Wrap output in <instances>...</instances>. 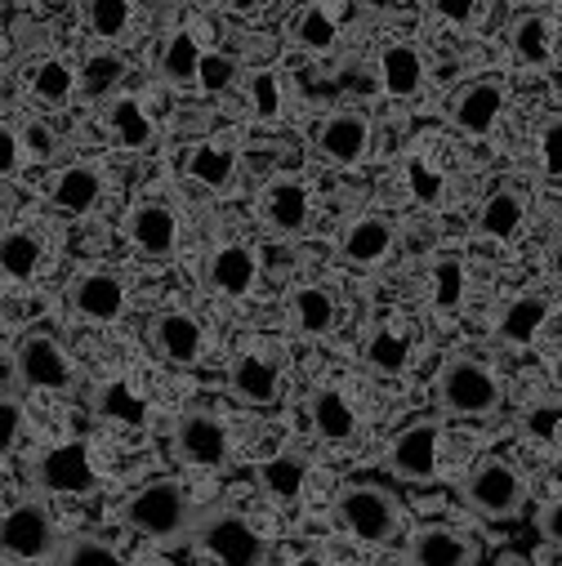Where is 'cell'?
I'll use <instances>...</instances> for the list:
<instances>
[{"label": "cell", "mask_w": 562, "mask_h": 566, "mask_svg": "<svg viewBox=\"0 0 562 566\" xmlns=\"http://www.w3.org/2000/svg\"><path fill=\"white\" fill-rule=\"evenodd\" d=\"M188 539H192V548L201 557H215V562H228V566H259L268 557L263 535L241 513H228V509H215V513L192 517Z\"/></svg>", "instance_id": "1"}, {"label": "cell", "mask_w": 562, "mask_h": 566, "mask_svg": "<svg viewBox=\"0 0 562 566\" xmlns=\"http://www.w3.org/2000/svg\"><path fill=\"white\" fill-rule=\"evenodd\" d=\"M438 406L460 419H487L500 410V379L478 357H451L438 370Z\"/></svg>", "instance_id": "2"}, {"label": "cell", "mask_w": 562, "mask_h": 566, "mask_svg": "<svg viewBox=\"0 0 562 566\" xmlns=\"http://www.w3.org/2000/svg\"><path fill=\"white\" fill-rule=\"evenodd\" d=\"M465 504L487 522H513L527 509V482L504 460H482L465 478Z\"/></svg>", "instance_id": "3"}, {"label": "cell", "mask_w": 562, "mask_h": 566, "mask_svg": "<svg viewBox=\"0 0 562 566\" xmlns=\"http://www.w3.org/2000/svg\"><path fill=\"white\" fill-rule=\"evenodd\" d=\"M125 522L134 531H144L148 539H175V535H188L192 509H188L184 486L162 478V482H148L144 491L125 504Z\"/></svg>", "instance_id": "4"}, {"label": "cell", "mask_w": 562, "mask_h": 566, "mask_svg": "<svg viewBox=\"0 0 562 566\" xmlns=\"http://www.w3.org/2000/svg\"><path fill=\"white\" fill-rule=\"evenodd\" d=\"M335 522L362 544H384L397 531V504L379 486H344L335 500Z\"/></svg>", "instance_id": "5"}, {"label": "cell", "mask_w": 562, "mask_h": 566, "mask_svg": "<svg viewBox=\"0 0 562 566\" xmlns=\"http://www.w3.org/2000/svg\"><path fill=\"white\" fill-rule=\"evenodd\" d=\"M438 442H443V423L438 419H415L393 438L388 447V469L402 482H434L438 473Z\"/></svg>", "instance_id": "6"}, {"label": "cell", "mask_w": 562, "mask_h": 566, "mask_svg": "<svg viewBox=\"0 0 562 566\" xmlns=\"http://www.w3.org/2000/svg\"><path fill=\"white\" fill-rule=\"evenodd\" d=\"M0 553L10 557H50L54 553V522L41 504H14L6 517H0Z\"/></svg>", "instance_id": "7"}, {"label": "cell", "mask_w": 562, "mask_h": 566, "mask_svg": "<svg viewBox=\"0 0 562 566\" xmlns=\"http://www.w3.org/2000/svg\"><path fill=\"white\" fill-rule=\"evenodd\" d=\"M37 482L54 495H85L98 486V473H94V460H90V447L85 442H63L54 451L41 455L37 464Z\"/></svg>", "instance_id": "8"}, {"label": "cell", "mask_w": 562, "mask_h": 566, "mask_svg": "<svg viewBox=\"0 0 562 566\" xmlns=\"http://www.w3.org/2000/svg\"><path fill=\"white\" fill-rule=\"evenodd\" d=\"M175 451L184 464H197V469H219L228 464V429L215 419V415H184L179 429H175Z\"/></svg>", "instance_id": "9"}, {"label": "cell", "mask_w": 562, "mask_h": 566, "mask_svg": "<svg viewBox=\"0 0 562 566\" xmlns=\"http://www.w3.org/2000/svg\"><path fill=\"white\" fill-rule=\"evenodd\" d=\"M259 214L272 232L281 237H300L309 228V214H313V201H309V188L300 179H272L259 197Z\"/></svg>", "instance_id": "10"}, {"label": "cell", "mask_w": 562, "mask_h": 566, "mask_svg": "<svg viewBox=\"0 0 562 566\" xmlns=\"http://www.w3.org/2000/svg\"><path fill=\"white\" fill-rule=\"evenodd\" d=\"M371 148V120L362 112H331L318 129V153L331 166H357Z\"/></svg>", "instance_id": "11"}, {"label": "cell", "mask_w": 562, "mask_h": 566, "mask_svg": "<svg viewBox=\"0 0 562 566\" xmlns=\"http://www.w3.org/2000/svg\"><path fill=\"white\" fill-rule=\"evenodd\" d=\"M153 344H157V353H162L166 361H175V366H197L201 353H206V331H201V322H197L192 313L166 308V313L153 317Z\"/></svg>", "instance_id": "12"}, {"label": "cell", "mask_w": 562, "mask_h": 566, "mask_svg": "<svg viewBox=\"0 0 562 566\" xmlns=\"http://www.w3.org/2000/svg\"><path fill=\"white\" fill-rule=\"evenodd\" d=\"M14 370L28 388H67V379H72L67 353L50 335H28L14 353Z\"/></svg>", "instance_id": "13"}, {"label": "cell", "mask_w": 562, "mask_h": 566, "mask_svg": "<svg viewBox=\"0 0 562 566\" xmlns=\"http://www.w3.org/2000/svg\"><path fill=\"white\" fill-rule=\"evenodd\" d=\"M504 112V85L500 81H473L451 98V125L465 134H491Z\"/></svg>", "instance_id": "14"}, {"label": "cell", "mask_w": 562, "mask_h": 566, "mask_svg": "<svg viewBox=\"0 0 562 566\" xmlns=\"http://www.w3.org/2000/svg\"><path fill=\"white\" fill-rule=\"evenodd\" d=\"M549 313H553V295L549 291H527V295L509 300L504 313L496 317V339L500 344H513V348H527L544 331Z\"/></svg>", "instance_id": "15"}, {"label": "cell", "mask_w": 562, "mask_h": 566, "mask_svg": "<svg viewBox=\"0 0 562 566\" xmlns=\"http://www.w3.org/2000/svg\"><path fill=\"white\" fill-rule=\"evenodd\" d=\"M228 388L246 406H272L281 397V370L268 357H259V353H241L228 366Z\"/></svg>", "instance_id": "16"}, {"label": "cell", "mask_w": 562, "mask_h": 566, "mask_svg": "<svg viewBox=\"0 0 562 566\" xmlns=\"http://www.w3.org/2000/svg\"><path fill=\"white\" fill-rule=\"evenodd\" d=\"M206 281H210L219 295H228V300L250 295L254 281H259V259H254V250H250V245H219L215 259H210V268H206Z\"/></svg>", "instance_id": "17"}, {"label": "cell", "mask_w": 562, "mask_h": 566, "mask_svg": "<svg viewBox=\"0 0 562 566\" xmlns=\"http://www.w3.org/2000/svg\"><path fill=\"white\" fill-rule=\"evenodd\" d=\"M72 308L85 322H116L125 313V286L112 272H85L72 286Z\"/></svg>", "instance_id": "18"}, {"label": "cell", "mask_w": 562, "mask_h": 566, "mask_svg": "<svg viewBox=\"0 0 562 566\" xmlns=\"http://www.w3.org/2000/svg\"><path fill=\"white\" fill-rule=\"evenodd\" d=\"M527 223V197L518 188H496L482 206H478V219H473V232L482 241H513Z\"/></svg>", "instance_id": "19"}, {"label": "cell", "mask_w": 562, "mask_h": 566, "mask_svg": "<svg viewBox=\"0 0 562 566\" xmlns=\"http://www.w3.org/2000/svg\"><path fill=\"white\" fill-rule=\"evenodd\" d=\"M388 250H393V223L379 219V214L353 219V223L344 228V237H340V254H344L353 268H375V263L388 259Z\"/></svg>", "instance_id": "20"}, {"label": "cell", "mask_w": 562, "mask_h": 566, "mask_svg": "<svg viewBox=\"0 0 562 566\" xmlns=\"http://www.w3.org/2000/svg\"><path fill=\"white\" fill-rule=\"evenodd\" d=\"M254 482H259V491H263L268 500H277V504H295V500L304 495V482H309V460L295 455V451H277V455L259 460Z\"/></svg>", "instance_id": "21"}, {"label": "cell", "mask_w": 562, "mask_h": 566, "mask_svg": "<svg viewBox=\"0 0 562 566\" xmlns=\"http://www.w3.org/2000/svg\"><path fill=\"white\" fill-rule=\"evenodd\" d=\"M129 241L148 259H170L179 245V219L166 206H138L129 214Z\"/></svg>", "instance_id": "22"}, {"label": "cell", "mask_w": 562, "mask_h": 566, "mask_svg": "<svg viewBox=\"0 0 562 566\" xmlns=\"http://www.w3.org/2000/svg\"><path fill=\"white\" fill-rule=\"evenodd\" d=\"M509 50L522 67H549L553 63V23L540 10H527L509 23Z\"/></svg>", "instance_id": "23"}, {"label": "cell", "mask_w": 562, "mask_h": 566, "mask_svg": "<svg viewBox=\"0 0 562 566\" xmlns=\"http://www.w3.org/2000/svg\"><path fill=\"white\" fill-rule=\"evenodd\" d=\"M291 322H295L300 335L322 339V335L335 331L340 304H335V295H331L326 286H295V291H291Z\"/></svg>", "instance_id": "24"}, {"label": "cell", "mask_w": 562, "mask_h": 566, "mask_svg": "<svg viewBox=\"0 0 562 566\" xmlns=\"http://www.w3.org/2000/svg\"><path fill=\"white\" fill-rule=\"evenodd\" d=\"M184 175L210 192H223L232 179H237V148L232 144H197L188 157H184Z\"/></svg>", "instance_id": "25"}, {"label": "cell", "mask_w": 562, "mask_h": 566, "mask_svg": "<svg viewBox=\"0 0 562 566\" xmlns=\"http://www.w3.org/2000/svg\"><path fill=\"white\" fill-rule=\"evenodd\" d=\"M379 85H384L393 98L419 94V85H425V59H419V50L406 45V41L384 45V54H379Z\"/></svg>", "instance_id": "26"}, {"label": "cell", "mask_w": 562, "mask_h": 566, "mask_svg": "<svg viewBox=\"0 0 562 566\" xmlns=\"http://www.w3.org/2000/svg\"><path fill=\"white\" fill-rule=\"evenodd\" d=\"M410 562H425V566H465V562H473L478 553H473V544H465L456 531H447V526H425V531H415V539H410Z\"/></svg>", "instance_id": "27"}, {"label": "cell", "mask_w": 562, "mask_h": 566, "mask_svg": "<svg viewBox=\"0 0 562 566\" xmlns=\"http://www.w3.org/2000/svg\"><path fill=\"white\" fill-rule=\"evenodd\" d=\"M50 197H54V206H59L63 214H90V210L98 206V197H103V179H98V170H90V166H67V170L54 179Z\"/></svg>", "instance_id": "28"}, {"label": "cell", "mask_w": 562, "mask_h": 566, "mask_svg": "<svg viewBox=\"0 0 562 566\" xmlns=\"http://www.w3.org/2000/svg\"><path fill=\"white\" fill-rule=\"evenodd\" d=\"M313 429H318V438H326V442H348L353 433H357V415H353V406L344 401V392L340 388H322V392H313Z\"/></svg>", "instance_id": "29"}, {"label": "cell", "mask_w": 562, "mask_h": 566, "mask_svg": "<svg viewBox=\"0 0 562 566\" xmlns=\"http://www.w3.org/2000/svg\"><path fill=\"white\" fill-rule=\"evenodd\" d=\"M362 361L375 375H402L410 366V339L397 326H375L366 335V344H362Z\"/></svg>", "instance_id": "30"}, {"label": "cell", "mask_w": 562, "mask_h": 566, "mask_svg": "<svg viewBox=\"0 0 562 566\" xmlns=\"http://www.w3.org/2000/svg\"><path fill=\"white\" fill-rule=\"evenodd\" d=\"M107 125H112V138L121 148H129V153L153 148V138H157V129H153L148 112L138 107V98H116L112 112H107Z\"/></svg>", "instance_id": "31"}, {"label": "cell", "mask_w": 562, "mask_h": 566, "mask_svg": "<svg viewBox=\"0 0 562 566\" xmlns=\"http://www.w3.org/2000/svg\"><path fill=\"white\" fill-rule=\"evenodd\" d=\"M291 36H295L300 50H309V54H326V50H335L340 28H335V19H331L322 6H304V10L295 14V23H291Z\"/></svg>", "instance_id": "32"}, {"label": "cell", "mask_w": 562, "mask_h": 566, "mask_svg": "<svg viewBox=\"0 0 562 566\" xmlns=\"http://www.w3.org/2000/svg\"><path fill=\"white\" fill-rule=\"evenodd\" d=\"M197 67H201V45L192 32H175L162 50V76L170 85H192L197 81Z\"/></svg>", "instance_id": "33"}, {"label": "cell", "mask_w": 562, "mask_h": 566, "mask_svg": "<svg viewBox=\"0 0 562 566\" xmlns=\"http://www.w3.org/2000/svg\"><path fill=\"white\" fill-rule=\"evenodd\" d=\"M121 81H125V59L112 54V50L90 54L85 67H81V76H76V85H81L85 98H103V94H112Z\"/></svg>", "instance_id": "34"}, {"label": "cell", "mask_w": 562, "mask_h": 566, "mask_svg": "<svg viewBox=\"0 0 562 566\" xmlns=\"http://www.w3.org/2000/svg\"><path fill=\"white\" fill-rule=\"evenodd\" d=\"M37 268H41V241L32 232H6L0 237V272L14 276V281H28Z\"/></svg>", "instance_id": "35"}, {"label": "cell", "mask_w": 562, "mask_h": 566, "mask_svg": "<svg viewBox=\"0 0 562 566\" xmlns=\"http://www.w3.org/2000/svg\"><path fill=\"white\" fill-rule=\"evenodd\" d=\"M518 429L527 442H544L553 447L562 438V397H544V401H531L518 419Z\"/></svg>", "instance_id": "36"}, {"label": "cell", "mask_w": 562, "mask_h": 566, "mask_svg": "<svg viewBox=\"0 0 562 566\" xmlns=\"http://www.w3.org/2000/svg\"><path fill=\"white\" fill-rule=\"evenodd\" d=\"M72 90H76V72H72L63 59L37 63V72H32V94H37L41 103H67Z\"/></svg>", "instance_id": "37"}, {"label": "cell", "mask_w": 562, "mask_h": 566, "mask_svg": "<svg viewBox=\"0 0 562 566\" xmlns=\"http://www.w3.org/2000/svg\"><path fill=\"white\" fill-rule=\"evenodd\" d=\"M129 14H134L129 0H85V28H90L94 36H103V41L125 36Z\"/></svg>", "instance_id": "38"}, {"label": "cell", "mask_w": 562, "mask_h": 566, "mask_svg": "<svg viewBox=\"0 0 562 566\" xmlns=\"http://www.w3.org/2000/svg\"><path fill=\"white\" fill-rule=\"evenodd\" d=\"M406 188H410V197H415L419 206H438V201L447 197L443 170H438L434 161H425V157H406Z\"/></svg>", "instance_id": "39"}, {"label": "cell", "mask_w": 562, "mask_h": 566, "mask_svg": "<svg viewBox=\"0 0 562 566\" xmlns=\"http://www.w3.org/2000/svg\"><path fill=\"white\" fill-rule=\"evenodd\" d=\"M465 304V263L460 259H438L434 263V308L456 313Z\"/></svg>", "instance_id": "40"}, {"label": "cell", "mask_w": 562, "mask_h": 566, "mask_svg": "<svg viewBox=\"0 0 562 566\" xmlns=\"http://www.w3.org/2000/svg\"><path fill=\"white\" fill-rule=\"evenodd\" d=\"M98 410H103L107 419H121V423H144V419H148L144 397H138L129 384H107L103 397H98Z\"/></svg>", "instance_id": "41"}, {"label": "cell", "mask_w": 562, "mask_h": 566, "mask_svg": "<svg viewBox=\"0 0 562 566\" xmlns=\"http://www.w3.org/2000/svg\"><path fill=\"white\" fill-rule=\"evenodd\" d=\"M540 170L544 179L562 184V116H549L540 125Z\"/></svg>", "instance_id": "42"}, {"label": "cell", "mask_w": 562, "mask_h": 566, "mask_svg": "<svg viewBox=\"0 0 562 566\" xmlns=\"http://www.w3.org/2000/svg\"><path fill=\"white\" fill-rule=\"evenodd\" d=\"M232 81H237V59H228V54H201V67H197V85L201 90L223 94Z\"/></svg>", "instance_id": "43"}, {"label": "cell", "mask_w": 562, "mask_h": 566, "mask_svg": "<svg viewBox=\"0 0 562 566\" xmlns=\"http://www.w3.org/2000/svg\"><path fill=\"white\" fill-rule=\"evenodd\" d=\"M250 94H254V116L259 120H277L281 116V94H277V76L272 72H254L250 76Z\"/></svg>", "instance_id": "44"}, {"label": "cell", "mask_w": 562, "mask_h": 566, "mask_svg": "<svg viewBox=\"0 0 562 566\" xmlns=\"http://www.w3.org/2000/svg\"><path fill=\"white\" fill-rule=\"evenodd\" d=\"M67 562L72 566H116V548L107 544H94V539H81V544H67Z\"/></svg>", "instance_id": "45"}, {"label": "cell", "mask_w": 562, "mask_h": 566, "mask_svg": "<svg viewBox=\"0 0 562 566\" xmlns=\"http://www.w3.org/2000/svg\"><path fill=\"white\" fill-rule=\"evenodd\" d=\"M23 438V406L19 401H0V455L14 451Z\"/></svg>", "instance_id": "46"}, {"label": "cell", "mask_w": 562, "mask_h": 566, "mask_svg": "<svg viewBox=\"0 0 562 566\" xmlns=\"http://www.w3.org/2000/svg\"><path fill=\"white\" fill-rule=\"evenodd\" d=\"M535 531H540V539H544L549 548H562V495L549 500V504L535 513Z\"/></svg>", "instance_id": "47"}, {"label": "cell", "mask_w": 562, "mask_h": 566, "mask_svg": "<svg viewBox=\"0 0 562 566\" xmlns=\"http://www.w3.org/2000/svg\"><path fill=\"white\" fill-rule=\"evenodd\" d=\"M429 6H434V14H438L443 23H451V28H469L473 14H478V0H429Z\"/></svg>", "instance_id": "48"}, {"label": "cell", "mask_w": 562, "mask_h": 566, "mask_svg": "<svg viewBox=\"0 0 562 566\" xmlns=\"http://www.w3.org/2000/svg\"><path fill=\"white\" fill-rule=\"evenodd\" d=\"M19 166H23V138L10 125H0V179H10Z\"/></svg>", "instance_id": "49"}, {"label": "cell", "mask_w": 562, "mask_h": 566, "mask_svg": "<svg viewBox=\"0 0 562 566\" xmlns=\"http://www.w3.org/2000/svg\"><path fill=\"white\" fill-rule=\"evenodd\" d=\"M19 138H23V148H28L37 161H50V157H54V134H50V125L32 120V125H28Z\"/></svg>", "instance_id": "50"}, {"label": "cell", "mask_w": 562, "mask_h": 566, "mask_svg": "<svg viewBox=\"0 0 562 566\" xmlns=\"http://www.w3.org/2000/svg\"><path fill=\"white\" fill-rule=\"evenodd\" d=\"M549 272H553V281H562V232L549 241Z\"/></svg>", "instance_id": "51"}, {"label": "cell", "mask_w": 562, "mask_h": 566, "mask_svg": "<svg viewBox=\"0 0 562 566\" xmlns=\"http://www.w3.org/2000/svg\"><path fill=\"white\" fill-rule=\"evenodd\" d=\"M263 6V0H228V10H237V14H254Z\"/></svg>", "instance_id": "52"}]
</instances>
